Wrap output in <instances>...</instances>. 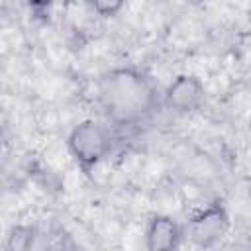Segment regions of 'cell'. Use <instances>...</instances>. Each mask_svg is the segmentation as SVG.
I'll return each instance as SVG.
<instances>
[{"instance_id": "cell-3", "label": "cell", "mask_w": 251, "mask_h": 251, "mask_svg": "<svg viewBox=\"0 0 251 251\" xmlns=\"http://www.w3.org/2000/svg\"><path fill=\"white\" fill-rule=\"evenodd\" d=\"M229 229V214L222 202H212L206 208L194 212L186 224V229H182L188 239L202 249L214 247L224 239V235Z\"/></svg>"}, {"instance_id": "cell-5", "label": "cell", "mask_w": 251, "mask_h": 251, "mask_svg": "<svg viewBox=\"0 0 251 251\" xmlns=\"http://www.w3.org/2000/svg\"><path fill=\"white\" fill-rule=\"evenodd\" d=\"M182 237V226L175 218L167 214H155L147 222L143 243L147 251H178Z\"/></svg>"}, {"instance_id": "cell-7", "label": "cell", "mask_w": 251, "mask_h": 251, "mask_svg": "<svg viewBox=\"0 0 251 251\" xmlns=\"http://www.w3.org/2000/svg\"><path fill=\"white\" fill-rule=\"evenodd\" d=\"M92 8H94L96 12H100L102 16H112L114 12H118V10L122 8V4H120V2H112V4H108V2H94Z\"/></svg>"}, {"instance_id": "cell-6", "label": "cell", "mask_w": 251, "mask_h": 251, "mask_svg": "<svg viewBox=\"0 0 251 251\" xmlns=\"http://www.w3.org/2000/svg\"><path fill=\"white\" fill-rule=\"evenodd\" d=\"M35 241V229L25 224H18L8 231L6 251H31Z\"/></svg>"}, {"instance_id": "cell-4", "label": "cell", "mask_w": 251, "mask_h": 251, "mask_svg": "<svg viewBox=\"0 0 251 251\" xmlns=\"http://www.w3.org/2000/svg\"><path fill=\"white\" fill-rule=\"evenodd\" d=\"M163 100L175 112H180V114L194 112L206 100L204 82L196 75H190V73L176 75L167 84V88L163 92Z\"/></svg>"}, {"instance_id": "cell-2", "label": "cell", "mask_w": 251, "mask_h": 251, "mask_svg": "<svg viewBox=\"0 0 251 251\" xmlns=\"http://www.w3.org/2000/svg\"><path fill=\"white\" fill-rule=\"evenodd\" d=\"M110 131L106 129V126L94 120H82L67 135V149L84 173L96 169L110 153Z\"/></svg>"}, {"instance_id": "cell-1", "label": "cell", "mask_w": 251, "mask_h": 251, "mask_svg": "<svg viewBox=\"0 0 251 251\" xmlns=\"http://www.w3.org/2000/svg\"><path fill=\"white\" fill-rule=\"evenodd\" d=\"M102 102L114 122L129 124L145 116L155 104V90L141 73L133 69H116L102 80Z\"/></svg>"}]
</instances>
